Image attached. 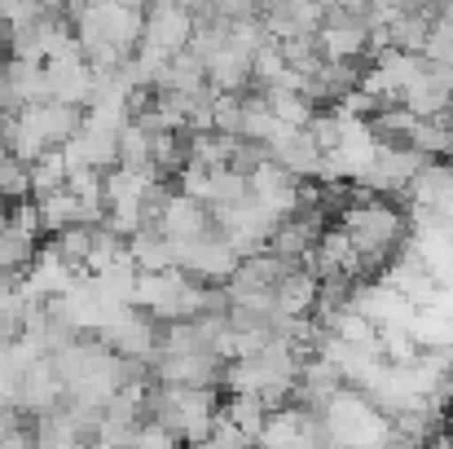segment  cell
Instances as JSON below:
<instances>
[{
    "label": "cell",
    "instance_id": "cell-16",
    "mask_svg": "<svg viewBox=\"0 0 453 449\" xmlns=\"http://www.w3.org/2000/svg\"><path fill=\"white\" fill-rule=\"evenodd\" d=\"M128 260L142 274H163V269H176V247L158 234V225H142L128 234Z\"/></svg>",
    "mask_w": 453,
    "mask_h": 449
},
{
    "label": "cell",
    "instance_id": "cell-9",
    "mask_svg": "<svg viewBox=\"0 0 453 449\" xmlns=\"http://www.w3.org/2000/svg\"><path fill=\"white\" fill-rule=\"evenodd\" d=\"M44 80H49V97L53 102H66V106H88L93 102V80H97V71L88 66V58L80 53V44L75 49H66V53H58V58H49L44 62Z\"/></svg>",
    "mask_w": 453,
    "mask_h": 449
},
{
    "label": "cell",
    "instance_id": "cell-10",
    "mask_svg": "<svg viewBox=\"0 0 453 449\" xmlns=\"http://www.w3.org/2000/svg\"><path fill=\"white\" fill-rule=\"evenodd\" d=\"M247 190H251V203H260L269 216H291L296 207H300V190L303 181L300 176H291L282 163H273V159H265L260 167H251L247 172Z\"/></svg>",
    "mask_w": 453,
    "mask_h": 449
},
{
    "label": "cell",
    "instance_id": "cell-11",
    "mask_svg": "<svg viewBox=\"0 0 453 449\" xmlns=\"http://www.w3.org/2000/svg\"><path fill=\"white\" fill-rule=\"evenodd\" d=\"M13 406L27 414V419H40V414H53L62 406V379L53 370L49 357H35L31 366L18 370V388H13Z\"/></svg>",
    "mask_w": 453,
    "mask_h": 449
},
{
    "label": "cell",
    "instance_id": "cell-15",
    "mask_svg": "<svg viewBox=\"0 0 453 449\" xmlns=\"http://www.w3.org/2000/svg\"><path fill=\"white\" fill-rule=\"evenodd\" d=\"M251 58L256 53H247L242 44H225V49H216L203 66H207V89L211 93H247L251 89Z\"/></svg>",
    "mask_w": 453,
    "mask_h": 449
},
{
    "label": "cell",
    "instance_id": "cell-12",
    "mask_svg": "<svg viewBox=\"0 0 453 449\" xmlns=\"http://www.w3.org/2000/svg\"><path fill=\"white\" fill-rule=\"evenodd\" d=\"M49 97V80H44V62H22L9 58L0 62V115H18L31 102Z\"/></svg>",
    "mask_w": 453,
    "mask_h": 449
},
{
    "label": "cell",
    "instance_id": "cell-24",
    "mask_svg": "<svg viewBox=\"0 0 453 449\" xmlns=\"http://www.w3.org/2000/svg\"><path fill=\"white\" fill-rule=\"evenodd\" d=\"M0 198L4 203H18V198H31V176H27V163L18 154L0 146Z\"/></svg>",
    "mask_w": 453,
    "mask_h": 449
},
{
    "label": "cell",
    "instance_id": "cell-31",
    "mask_svg": "<svg viewBox=\"0 0 453 449\" xmlns=\"http://www.w3.org/2000/svg\"><path fill=\"white\" fill-rule=\"evenodd\" d=\"M0 146H4V115H0Z\"/></svg>",
    "mask_w": 453,
    "mask_h": 449
},
{
    "label": "cell",
    "instance_id": "cell-14",
    "mask_svg": "<svg viewBox=\"0 0 453 449\" xmlns=\"http://www.w3.org/2000/svg\"><path fill=\"white\" fill-rule=\"evenodd\" d=\"M84 274H75L66 260H58L49 247H35V260L22 269V283H27V291L35 299H58V296H66L75 283H80Z\"/></svg>",
    "mask_w": 453,
    "mask_h": 449
},
{
    "label": "cell",
    "instance_id": "cell-20",
    "mask_svg": "<svg viewBox=\"0 0 453 449\" xmlns=\"http://www.w3.org/2000/svg\"><path fill=\"white\" fill-rule=\"evenodd\" d=\"M256 93L269 102V111H273V120H278L282 128H303V124L312 120V111H317L300 89H256Z\"/></svg>",
    "mask_w": 453,
    "mask_h": 449
},
{
    "label": "cell",
    "instance_id": "cell-23",
    "mask_svg": "<svg viewBox=\"0 0 453 449\" xmlns=\"http://www.w3.org/2000/svg\"><path fill=\"white\" fill-rule=\"evenodd\" d=\"M265 401L260 397H229V401H220V419H229L238 432H247L251 441H256V432L265 428Z\"/></svg>",
    "mask_w": 453,
    "mask_h": 449
},
{
    "label": "cell",
    "instance_id": "cell-7",
    "mask_svg": "<svg viewBox=\"0 0 453 449\" xmlns=\"http://www.w3.org/2000/svg\"><path fill=\"white\" fill-rule=\"evenodd\" d=\"M189 35H194V13L180 9L176 0H150L142 9V44L137 49L172 58V53L189 49Z\"/></svg>",
    "mask_w": 453,
    "mask_h": 449
},
{
    "label": "cell",
    "instance_id": "cell-2",
    "mask_svg": "<svg viewBox=\"0 0 453 449\" xmlns=\"http://www.w3.org/2000/svg\"><path fill=\"white\" fill-rule=\"evenodd\" d=\"M146 419L172 432L180 445H198L211 437L220 419V388H176V383H154L146 397Z\"/></svg>",
    "mask_w": 453,
    "mask_h": 449
},
{
    "label": "cell",
    "instance_id": "cell-5",
    "mask_svg": "<svg viewBox=\"0 0 453 449\" xmlns=\"http://www.w3.org/2000/svg\"><path fill=\"white\" fill-rule=\"evenodd\" d=\"M176 269L185 278L203 283V287H225L229 274L238 269V256H234V247L216 229H207V234H198V238L176 247Z\"/></svg>",
    "mask_w": 453,
    "mask_h": 449
},
{
    "label": "cell",
    "instance_id": "cell-22",
    "mask_svg": "<svg viewBox=\"0 0 453 449\" xmlns=\"http://www.w3.org/2000/svg\"><path fill=\"white\" fill-rule=\"evenodd\" d=\"M31 437H35V449H84V441L75 437V428L62 419V410L40 414V419L31 423Z\"/></svg>",
    "mask_w": 453,
    "mask_h": 449
},
{
    "label": "cell",
    "instance_id": "cell-4",
    "mask_svg": "<svg viewBox=\"0 0 453 449\" xmlns=\"http://www.w3.org/2000/svg\"><path fill=\"white\" fill-rule=\"evenodd\" d=\"M312 40H317V53L326 62H365V58H374V27L357 13L326 9Z\"/></svg>",
    "mask_w": 453,
    "mask_h": 449
},
{
    "label": "cell",
    "instance_id": "cell-19",
    "mask_svg": "<svg viewBox=\"0 0 453 449\" xmlns=\"http://www.w3.org/2000/svg\"><path fill=\"white\" fill-rule=\"evenodd\" d=\"M278 133H282V124L273 120L269 102H265L260 93H242V128H238V137H247V142L269 150V142H273Z\"/></svg>",
    "mask_w": 453,
    "mask_h": 449
},
{
    "label": "cell",
    "instance_id": "cell-8",
    "mask_svg": "<svg viewBox=\"0 0 453 449\" xmlns=\"http://www.w3.org/2000/svg\"><path fill=\"white\" fill-rule=\"evenodd\" d=\"M225 357L216 352H154L150 379L154 383H176V388H220Z\"/></svg>",
    "mask_w": 453,
    "mask_h": 449
},
{
    "label": "cell",
    "instance_id": "cell-13",
    "mask_svg": "<svg viewBox=\"0 0 453 449\" xmlns=\"http://www.w3.org/2000/svg\"><path fill=\"white\" fill-rule=\"evenodd\" d=\"M154 225H158V234H163L172 247H180V243H189V238H198V234L211 229V212H207V203H198V198L172 190L167 203L158 207V221H154Z\"/></svg>",
    "mask_w": 453,
    "mask_h": 449
},
{
    "label": "cell",
    "instance_id": "cell-27",
    "mask_svg": "<svg viewBox=\"0 0 453 449\" xmlns=\"http://www.w3.org/2000/svg\"><path fill=\"white\" fill-rule=\"evenodd\" d=\"M0 449H35V437H31V423H22V428L4 432V437H0Z\"/></svg>",
    "mask_w": 453,
    "mask_h": 449
},
{
    "label": "cell",
    "instance_id": "cell-1",
    "mask_svg": "<svg viewBox=\"0 0 453 449\" xmlns=\"http://www.w3.org/2000/svg\"><path fill=\"white\" fill-rule=\"evenodd\" d=\"M339 234L352 243L365 269H383L405 243V216L383 194H361L339 207Z\"/></svg>",
    "mask_w": 453,
    "mask_h": 449
},
{
    "label": "cell",
    "instance_id": "cell-28",
    "mask_svg": "<svg viewBox=\"0 0 453 449\" xmlns=\"http://www.w3.org/2000/svg\"><path fill=\"white\" fill-rule=\"evenodd\" d=\"M176 4H180V9H189L194 18H207V13H216V4H220V0H176Z\"/></svg>",
    "mask_w": 453,
    "mask_h": 449
},
{
    "label": "cell",
    "instance_id": "cell-30",
    "mask_svg": "<svg viewBox=\"0 0 453 449\" xmlns=\"http://www.w3.org/2000/svg\"><path fill=\"white\" fill-rule=\"evenodd\" d=\"M441 18H449V22H453V0H445V4H441Z\"/></svg>",
    "mask_w": 453,
    "mask_h": 449
},
{
    "label": "cell",
    "instance_id": "cell-26",
    "mask_svg": "<svg viewBox=\"0 0 453 449\" xmlns=\"http://www.w3.org/2000/svg\"><path fill=\"white\" fill-rule=\"evenodd\" d=\"M128 449H185V445H180L172 432H163L158 423H150V419H146V423L137 428V437H133V445H128Z\"/></svg>",
    "mask_w": 453,
    "mask_h": 449
},
{
    "label": "cell",
    "instance_id": "cell-3",
    "mask_svg": "<svg viewBox=\"0 0 453 449\" xmlns=\"http://www.w3.org/2000/svg\"><path fill=\"white\" fill-rule=\"evenodd\" d=\"M207 212H211V229L234 247L238 260L265 252L269 238H273V229H278V216H269V212H265L260 203H251V198L229 203V207H207Z\"/></svg>",
    "mask_w": 453,
    "mask_h": 449
},
{
    "label": "cell",
    "instance_id": "cell-21",
    "mask_svg": "<svg viewBox=\"0 0 453 449\" xmlns=\"http://www.w3.org/2000/svg\"><path fill=\"white\" fill-rule=\"evenodd\" d=\"M27 176H31V198H35V194H49V190H62V185H66V176H71L62 146L44 150L35 163H27Z\"/></svg>",
    "mask_w": 453,
    "mask_h": 449
},
{
    "label": "cell",
    "instance_id": "cell-6",
    "mask_svg": "<svg viewBox=\"0 0 453 449\" xmlns=\"http://www.w3.org/2000/svg\"><path fill=\"white\" fill-rule=\"evenodd\" d=\"M97 339H102L115 357H124V361H150L154 348H158V321H154L150 313H142L137 304H124V308H115V317L97 330Z\"/></svg>",
    "mask_w": 453,
    "mask_h": 449
},
{
    "label": "cell",
    "instance_id": "cell-18",
    "mask_svg": "<svg viewBox=\"0 0 453 449\" xmlns=\"http://www.w3.org/2000/svg\"><path fill=\"white\" fill-rule=\"evenodd\" d=\"M405 146L414 150V154H423L427 163H445V159H453V124L445 120V115H436V120H418L414 133L405 137Z\"/></svg>",
    "mask_w": 453,
    "mask_h": 449
},
{
    "label": "cell",
    "instance_id": "cell-29",
    "mask_svg": "<svg viewBox=\"0 0 453 449\" xmlns=\"http://www.w3.org/2000/svg\"><path fill=\"white\" fill-rule=\"evenodd\" d=\"M115 4H128V9H146L150 0H115Z\"/></svg>",
    "mask_w": 453,
    "mask_h": 449
},
{
    "label": "cell",
    "instance_id": "cell-25",
    "mask_svg": "<svg viewBox=\"0 0 453 449\" xmlns=\"http://www.w3.org/2000/svg\"><path fill=\"white\" fill-rule=\"evenodd\" d=\"M423 62L453 71V22H449V18H436V22H432L427 44H423Z\"/></svg>",
    "mask_w": 453,
    "mask_h": 449
},
{
    "label": "cell",
    "instance_id": "cell-17",
    "mask_svg": "<svg viewBox=\"0 0 453 449\" xmlns=\"http://www.w3.org/2000/svg\"><path fill=\"white\" fill-rule=\"evenodd\" d=\"M273 299H278V313L287 317H312V304H317V278L308 265H296L282 274V283L273 287Z\"/></svg>",
    "mask_w": 453,
    "mask_h": 449
}]
</instances>
